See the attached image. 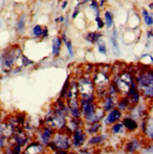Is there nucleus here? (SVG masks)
I'll list each match as a JSON object with an SVG mask.
<instances>
[{"label": "nucleus", "instance_id": "nucleus-36", "mask_svg": "<svg viewBox=\"0 0 153 154\" xmlns=\"http://www.w3.org/2000/svg\"><path fill=\"white\" fill-rule=\"evenodd\" d=\"M148 32H149V33H148V37H150V36H151V32H152V31H148Z\"/></svg>", "mask_w": 153, "mask_h": 154}, {"label": "nucleus", "instance_id": "nucleus-14", "mask_svg": "<svg viewBox=\"0 0 153 154\" xmlns=\"http://www.w3.org/2000/svg\"><path fill=\"white\" fill-rule=\"evenodd\" d=\"M115 106V99L114 97H112L110 96H108L107 97H105L103 100V107L102 109L104 112H110L111 110H112Z\"/></svg>", "mask_w": 153, "mask_h": 154}, {"label": "nucleus", "instance_id": "nucleus-7", "mask_svg": "<svg viewBox=\"0 0 153 154\" xmlns=\"http://www.w3.org/2000/svg\"><path fill=\"white\" fill-rule=\"evenodd\" d=\"M68 109L71 112V115L74 119H78L81 116V107H79V102L77 98H70L68 103Z\"/></svg>", "mask_w": 153, "mask_h": 154}, {"label": "nucleus", "instance_id": "nucleus-38", "mask_svg": "<svg viewBox=\"0 0 153 154\" xmlns=\"http://www.w3.org/2000/svg\"><path fill=\"white\" fill-rule=\"evenodd\" d=\"M87 1H89V0H83V2H82V3H86Z\"/></svg>", "mask_w": 153, "mask_h": 154}, {"label": "nucleus", "instance_id": "nucleus-6", "mask_svg": "<svg viewBox=\"0 0 153 154\" xmlns=\"http://www.w3.org/2000/svg\"><path fill=\"white\" fill-rule=\"evenodd\" d=\"M73 136H72V145L75 146V148H78L81 145H83L85 141V133L81 129H76L74 131L72 132Z\"/></svg>", "mask_w": 153, "mask_h": 154}, {"label": "nucleus", "instance_id": "nucleus-8", "mask_svg": "<svg viewBox=\"0 0 153 154\" xmlns=\"http://www.w3.org/2000/svg\"><path fill=\"white\" fill-rule=\"evenodd\" d=\"M16 55L13 51H9L2 56V65L5 69H10L12 64L14 63Z\"/></svg>", "mask_w": 153, "mask_h": 154}, {"label": "nucleus", "instance_id": "nucleus-11", "mask_svg": "<svg viewBox=\"0 0 153 154\" xmlns=\"http://www.w3.org/2000/svg\"><path fill=\"white\" fill-rule=\"evenodd\" d=\"M53 129L50 128V127H45L42 130V133H41V140H42V143L44 145H47L52 139V136L54 134V132L52 131Z\"/></svg>", "mask_w": 153, "mask_h": 154}, {"label": "nucleus", "instance_id": "nucleus-19", "mask_svg": "<svg viewBox=\"0 0 153 154\" xmlns=\"http://www.w3.org/2000/svg\"><path fill=\"white\" fill-rule=\"evenodd\" d=\"M129 104H130V100L129 98L126 97H123L121 100H119L118 103H117V106H118V110L119 111H124L126 110L129 107Z\"/></svg>", "mask_w": 153, "mask_h": 154}, {"label": "nucleus", "instance_id": "nucleus-18", "mask_svg": "<svg viewBox=\"0 0 153 154\" xmlns=\"http://www.w3.org/2000/svg\"><path fill=\"white\" fill-rule=\"evenodd\" d=\"M126 129H125L123 123L122 122H118V123H115V125L112 126V132L115 133V134H119V133H122Z\"/></svg>", "mask_w": 153, "mask_h": 154}, {"label": "nucleus", "instance_id": "nucleus-27", "mask_svg": "<svg viewBox=\"0 0 153 154\" xmlns=\"http://www.w3.org/2000/svg\"><path fill=\"white\" fill-rule=\"evenodd\" d=\"M32 32H33V34H34L35 36H41L43 34V29L41 28V26H39V25L35 26L34 28H33Z\"/></svg>", "mask_w": 153, "mask_h": 154}, {"label": "nucleus", "instance_id": "nucleus-25", "mask_svg": "<svg viewBox=\"0 0 153 154\" xmlns=\"http://www.w3.org/2000/svg\"><path fill=\"white\" fill-rule=\"evenodd\" d=\"M103 140H104L103 136H94L89 140V143L92 145H96V144L101 143Z\"/></svg>", "mask_w": 153, "mask_h": 154}, {"label": "nucleus", "instance_id": "nucleus-37", "mask_svg": "<svg viewBox=\"0 0 153 154\" xmlns=\"http://www.w3.org/2000/svg\"><path fill=\"white\" fill-rule=\"evenodd\" d=\"M60 21H63V17H61V18H59Z\"/></svg>", "mask_w": 153, "mask_h": 154}, {"label": "nucleus", "instance_id": "nucleus-20", "mask_svg": "<svg viewBox=\"0 0 153 154\" xmlns=\"http://www.w3.org/2000/svg\"><path fill=\"white\" fill-rule=\"evenodd\" d=\"M142 94L147 97L151 99L152 98V93H153V86H145V87H141Z\"/></svg>", "mask_w": 153, "mask_h": 154}, {"label": "nucleus", "instance_id": "nucleus-5", "mask_svg": "<svg viewBox=\"0 0 153 154\" xmlns=\"http://www.w3.org/2000/svg\"><path fill=\"white\" fill-rule=\"evenodd\" d=\"M110 82L111 79L109 78V76L106 74L105 72L103 71H99L97 74L95 76L94 78V83L95 85H96L98 88H105V87H107L110 85Z\"/></svg>", "mask_w": 153, "mask_h": 154}, {"label": "nucleus", "instance_id": "nucleus-33", "mask_svg": "<svg viewBox=\"0 0 153 154\" xmlns=\"http://www.w3.org/2000/svg\"><path fill=\"white\" fill-rule=\"evenodd\" d=\"M78 11L77 10V11H76L72 14V18H73V19H75V18L77 17V15H78Z\"/></svg>", "mask_w": 153, "mask_h": 154}, {"label": "nucleus", "instance_id": "nucleus-23", "mask_svg": "<svg viewBox=\"0 0 153 154\" xmlns=\"http://www.w3.org/2000/svg\"><path fill=\"white\" fill-rule=\"evenodd\" d=\"M105 21H106V25L110 29L112 26V14L110 11H106L105 12Z\"/></svg>", "mask_w": 153, "mask_h": 154}, {"label": "nucleus", "instance_id": "nucleus-21", "mask_svg": "<svg viewBox=\"0 0 153 154\" xmlns=\"http://www.w3.org/2000/svg\"><path fill=\"white\" fill-rule=\"evenodd\" d=\"M142 13H143L144 20H145V24H147L148 26H152V24H153V19H152V16L148 13V11L147 10H143Z\"/></svg>", "mask_w": 153, "mask_h": 154}, {"label": "nucleus", "instance_id": "nucleus-3", "mask_svg": "<svg viewBox=\"0 0 153 154\" xmlns=\"http://www.w3.org/2000/svg\"><path fill=\"white\" fill-rule=\"evenodd\" d=\"M78 92L79 95L82 97V98H89L93 97L94 95V83L91 79L87 78H82L81 82H78Z\"/></svg>", "mask_w": 153, "mask_h": 154}, {"label": "nucleus", "instance_id": "nucleus-4", "mask_svg": "<svg viewBox=\"0 0 153 154\" xmlns=\"http://www.w3.org/2000/svg\"><path fill=\"white\" fill-rule=\"evenodd\" d=\"M136 85L139 86V88L145 86H152L153 85V75L151 70L145 71L141 73L136 78Z\"/></svg>", "mask_w": 153, "mask_h": 154}, {"label": "nucleus", "instance_id": "nucleus-30", "mask_svg": "<svg viewBox=\"0 0 153 154\" xmlns=\"http://www.w3.org/2000/svg\"><path fill=\"white\" fill-rule=\"evenodd\" d=\"M96 22L97 23L98 29H102L103 26H104V23H103V21L100 19V17H99V16H96Z\"/></svg>", "mask_w": 153, "mask_h": 154}, {"label": "nucleus", "instance_id": "nucleus-24", "mask_svg": "<svg viewBox=\"0 0 153 154\" xmlns=\"http://www.w3.org/2000/svg\"><path fill=\"white\" fill-rule=\"evenodd\" d=\"M25 23H26V16L22 15L17 22V29L19 31H23V29L25 28Z\"/></svg>", "mask_w": 153, "mask_h": 154}, {"label": "nucleus", "instance_id": "nucleus-13", "mask_svg": "<svg viewBox=\"0 0 153 154\" xmlns=\"http://www.w3.org/2000/svg\"><path fill=\"white\" fill-rule=\"evenodd\" d=\"M139 148H140V143H139L137 139H133L127 144V146H126V150L130 154H133Z\"/></svg>", "mask_w": 153, "mask_h": 154}, {"label": "nucleus", "instance_id": "nucleus-29", "mask_svg": "<svg viewBox=\"0 0 153 154\" xmlns=\"http://www.w3.org/2000/svg\"><path fill=\"white\" fill-rule=\"evenodd\" d=\"M65 45H66V48H67L68 51H69V54L71 56H73V48H72V43L70 41H65Z\"/></svg>", "mask_w": 153, "mask_h": 154}, {"label": "nucleus", "instance_id": "nucleus-26", "mask_svg": "<svg viewBox=\"0 0 153 154\" xmlns=\"http://www.w3.org/2000/svg\"><path fill=\"white\" fill-rule=\"evenodd\" d=\"M99 127H100V125H99L98 123H91V127L87 130V132H89V133H96L98 131Z\"/></svg>", "mask_w": 153, "mask_h": 154}, {"label": "nucleus", "instance_id": "nucleus-22", "mask_svg": "<svg viewBox=\"0 0 153 154\" xmlns=\"http://www.w3.org/2000/svg\"><path fill=\"white\" fill-rule=\"evenodd\" d=\"M97 48L101 54H103V55L106 54V52H107V48H106V44L103 40H99L97 42Z\"/></svg>", "mask_w": 153, "mask_h": 154}, {"label": "nucleus", "instance_id": "nucleus-32", "mask_svg": "<svg viewBox=\"0 0 153 154\" xmlns=\"http://www.w3.org/2000/svg\"><path fill=\"white\" fill-rule=\"evenodd\" d=\"M56 154H68L67 151L66 150H63V149H58L56 151Z\"/></svg>", "mask_w": 153, "mask_h": 154}, {"label": "nucleus", "instance_id": "nucleus-35", "mask_svg": "<svg viewBox=\"0 0 153 154\" xmlns=\"http://www.w3.org/2000/svg\"><path fill=\"white\" fill-rule=\"evenodd\" d=\"M105 3V0H101V2H100V6H103Z\"/></svg>", "mask_w": 153, "mask_h": 154}, {"label": "nucleus", "instance_id": "nucleus-31", "mask_svg": "<svg viewBox=\"0 0 153 154\" xmlns=\"http://www.w3.org/2000/svg\"><path fill=\"white\" fill-rule=\"evenodd\" d=\"M23 63H24L25 65H29V64L32 63V62L30 61V60H29L28 58L25 57V56H23Z\"/></svg>", "mask_w": 153, "mask_h": 154}, {"label": "nucleus", "instance_id": "nucleus-15", "mask_svg": "<svg viewBox=\"0 0 153 154\" xmlns=\"http://www.w3.org/2000/svg\"><path fill=\"white\" fill-rule=\"evenodd\" d=\"M111 43L112 45V50H114L115 54L118 55L120 51H119V45L117 43V33H116V29H115L114 31L112 33V36H111Z\"/></svg>", "mask_w": 153, "mask_h": 154}, {"label": "nucleus", "instance_id": "nucleus-16", "mask_svg": "<svg viewBox=\"0 0 153 154\" xmlns=\"http://www.w3.org/2000/svg\"><path fill=\"white\" fill-rule=\"evenodd\" d=\"M61 46H62V40L60 38H55L53 40V45H52V51H53V55L58 56L60 50H61Z\"/></svg>", "mask_w": 153, "mask_h": 154}, {"label": "nucleus", "instance_id": "nucleus-2", "mask_svg": "<svg viewBox=\"0 0 153 154\" xmlns=\"http://www.w3.org/2000/svg\"><path fill=\"white\" fill-rule=\"evenodd\" d=\"M134 82V79H132L131 75H130L128 72H125L121 76H119L117 80H116V83H115V88L117 90V92L119 91L122 94L125 93H128L131 83Z\"/></svg>", "mask_w": 153, "mask_h": 154}, {"label": "nucleus", "instance_id": "nucleus-1", "mask_svg": "<svg viewBox=\"0 0 153 154\" xmlns=\"http://www.w3.org/2000/svg\"><path fill=\"white\" fill-rule=\"evenodd\" d=\"M48 144L55 150L58 149L67 150L71 146V139L70 136L66 133V131H59L58 132L53 134L51 141Z\"/></svg>", "mask_w": 153, "mask_h": 154}, {"label": "nucleus", "instance_id": "nucleus-12", "mask_svg": "<svg viewBox=\"0 0 153 154\" xmlns=\"http://www.w3.org/2000/svg\"><path fill=\"white\" fill-rule=\"evenodd\" d=\"M123 125L125 127L126 130H128L129 131H133L138 128V124L133 118L131 117H125L123 119Z\"/></svg>", "mask_w": 153, "mask_h": 154}, {"label": "nucleus", "instance_id": "nucleus-17", "mask_svg": "<svg viewBox=\"0 0 153 154\" xmlns=\"http://www.w3.org/2000/svg\"><path fill=\"white\" fill-rule=\"evenodd\" d=\"M102 37V34L100 33H97V32H92V33H88L87 37V41L91 42V43H97L99 41V39Z\"/></svg>", "mask_w": 153, "mask_h": 154}, {"label": "nucleus", "instance_id": "nucleus-28", "mask_svg": "<svg viewBox=\"0 0 153 154\" xmlns=\"http://www.w3.org/2000/svg\"><path fill=\"white\" fill-rule=\"evenodd\" d=\"M91 8L94 9V11L96 12V16H99V11H98V5L96 1H92L91 4Z\"/></svg>", "mask_w": 153, "mask_h": 154}, {"label": "nucleus", "instance_id": "nucleus-9", "mask_svg": "<svg viewBox=\"0 0 153 154\" xmlns=\"http://www.w3.org/2000/svg\"><path fill=\"white\" fill-rule=\"evenodd\" d=\"M120 119H121V111H119L118 109H114L110 111L109 115L106 117L105 123L106 125H114Z\"/></svg>", "mask_w": 153, "mask_h": 154}, {"label": "nucleus", "instance_id": "nucleus-34", "mask_svg": "<svg viewBox=\"0 0 153 154\" xmlns=\"http://www.w3.org/2000/svg\"><path fill=\"white\" fill-rule=\"evenodd\" d=\"M67 4H68V2H67V1H64V2H63V6H62V9H65V7L67 6Z\"/></svg>", "mask_w": 153, "mask_h": 154}, {"label": "nucleus", "instance_id": "nucleus-10", "mask_svg": "<svg viewBox=\"0 0 153 154\" xmlns=\"http://www.w3.org/2000/svg\"><path fill=\"white\" fill-rule=\"evenodd\" d=\"M44 151V146L41 143L33 142L29 144L24 151V154H42Z\"/></svg>", "mask_w": 153, "mask_h": 154}]
</instances>
